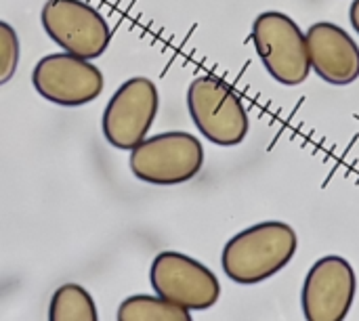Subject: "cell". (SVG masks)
Segmentation results:
<instances>
[{
	"label": "cell",
	"instance_id": "4",
	"mask_svg": "<svg viewBox=\"0 0 359 321\" xmlns=\"http://www.w3.org/2000/svg\"><path fill=\"white\" fill-rule=\"evenodd\" d=\"M252 42L267 74L286 86H299L309 78L311 63L305 32L280 11H265L252 23Z\"/></svg>",
	"mask_w": 359,
	"mask_h": 321
},
{
	"label": "cell",
	"instance_id": "9",
	"mask_svg": "<svg viewBox=\"0 0 359 321\" xmlns=\"http://www.w3.org/2000/svg\"><path fill=\"white\" fill-rule=\"evenodd\" d=\"M358 292L351 263L339 254L318 259L301 290V309L307 321H345Z\"/></svg>",
	"mask_w": 359,
	"mask_h": 321
},
{
	"label": "cell",
	"instance_id": "2",
	"mask_svg": "<svg viewBox=\"0 0 359 321\" xmlns=\"http://www.w3.org/2000/svg\"><path fill=\"white\" fill-rule=\"evenodd\" d=\"M187 109L202 137L221 147L240 145L250 128L240 95L217 76H200L187 88Z\"/></svg>",
	"mask_w": 359,
	"mask_h": 321
},
{
	"label": "cell",
	"instance_id": "3",
	"mask_svg": "<svg viewBox=\"0 0 359 321\" xmlns=\"http://www.w3.org/2000/svg\"><path fill=\"white\" fill-rule=\"evenodd\" d=\"M133 175L151 185H181L191 181L204 166V147L185 130H168L145 137L130 149Z\"/></svg>",
	"mask_w": 359,
	"mask_h": 321
},
{
	"label": "cell",
	"instance_id": "12",
	"mask_svg": "<svg viewBox=\"0 0 359 321\" xmlns=\"http://www.w3.org/2000/svg\"><path fill=\"white\" fill-rule=\"evenodd\" d=\"M48 321H99L97 305L80 284H63L48 303Z\"/></svg>",
	"mask_w": 359,
	"mask_h": 321
},
{
	"label": "cell",
	"instance_id": "1",
	"mask_svg": "<svg viewBox=\"0 0 359 321\" xmlns=\"http://www.w3.org/2000/svg\"><path fill=\"white\" fill-rule=\"evenodd\" d=\"M297 231L282 221H265L236 233L223 248L225 275L242 286L261 284L278 275L297 254Z\"/></svg>",
	"mask_w": 359,
	"mask_h": 321
},
{
	"label": "cell",
	"instance_id": "11",
	"mask_svg": "<svg viewBox=\"0 0 359 321\" xmlns=\"http://www.w3.org/2000/svg\"><path fill=\"white\" fill-rule=\"evenodd\" d=\"M116 321H194L191 313L158 294H135L120 303Z\"/></svg>",
	"mask_w": 359,
	"mask_h": 321
},
{
	"label": "cell",
	"instance_id": "7",
	"mask_svg": "<svg viewBox=\"0 0 359 321\" xmlns=\"http://www.w3.org/2000/svg\"><path fill=\"white\" fill-rule=\"evenodd\" d=\"M158 107L160 95L149 78L137 76L126 80L103 109L101 130L105 141L116 149L130 151L147 137Z\"/></svg>",
	"mask_w": 359,
	"mask_h": 321
},
{
	"label": "cell",
	"instance_id": "14",
	"mask_svg": "<svg viewBox=\"0 0 359 321\" xmlns=\"http://www.w3.org/2000/svg\"><path fill=\"white\" fill-rule=\"evenodd\" d=\"M349 21L353 25V29L359 34V0L351 2V8H349Z\"/></svg>",
	"mask_w": 359,
	"mask_h": 321
},
{
	"label": "cell",
	"instance_id": "10",
	"mask_svg": "<svg viewBox=\"0 0 359 321\" xmlns=\"http://www.w3.org/2000/svg\"><path fill=\"white\" fill-rule=\"evenodd\" d=\"M309 63L328 84L345 86L359 78L358 42L337 23L318 21L305 32Z\"/></svg>",
	"mask_w": 359,
	"mask_h": 321
},
{
	"label": "cell",
	"instance_id": "13",
	"mask_svg": "<svg viewBox=\"0 0 359 321\" xmlns=\"http://www.w3.org/2000/svg\"><path fill=\"white\" fill-rule=\"evenodd\" d=\"M19 36L15 27L0 19V86L11 82L19 65Z\"/></svg>",
	"mask_w": 359,
	"mask_h": 321
},
{
	"label": "cell",
	"instance_id": "5",
	"mask_svg": "<svg viewBox=\"0 0 359 321\" xmlns=\"http://www.w3.org/2000/svg\"><path fill=\"white\" fill-rule=\"evenodd\" d=\"M154 292L187 311H206L221 296L219 278L200 261L183 252H160L149 267Z\"/></svg>",
	"mask_w": 359,
	"mask_h": 321
},
{
	"label": "cell",
	"instance_id": "6",
	"mask_svg": "<svg viewBox=\"0 0 359 321\" xmlns=\"http://www.w3.org/2000/svg\"><path fill=\"white\" fill-rule=\"evenodd\" d=\"M32 84L42 99L55 105L82 107L101 95L105 78L90 59L63 50L44 55L34 65Z\"/></svg>",
	"mask_w": 359,
	"mask_h": 321
},
{
	"label": "cell",
	"instance_id": "8",
	"mask_svg": "<svg viewBox=\"0 0 359 321\" xmlns=\"http://www.w3.org/2000/svg\"><path fill=\"white\" fill-rule=\"evenodd\" d=\"M40 21L55 44L84 59L101 57L111 40L105 17L82 0H46Z\"/></svg>",
	"mask_w": 359,
	"mask_h": 321
}]
</instances>
